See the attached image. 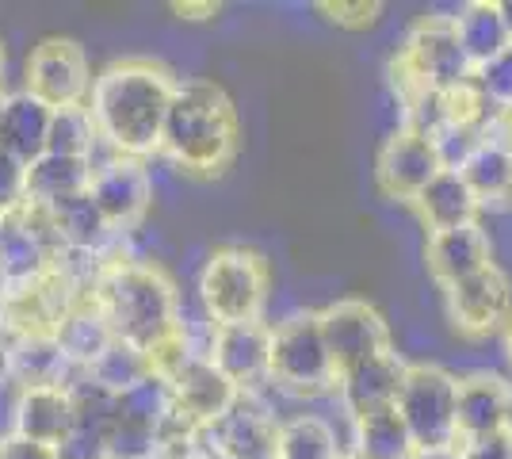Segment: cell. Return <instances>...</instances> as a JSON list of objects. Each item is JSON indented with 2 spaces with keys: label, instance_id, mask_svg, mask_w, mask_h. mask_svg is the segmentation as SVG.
Listing matches in <instances>:
<instances>
[{
  "label": "cell",
  "instance_id": "obj_43",
  "mask_svg": "<svg viewBox=\"0 0 512 459\" xmlns=\"http://www.w3.org/2000/svg\"><path fill=\"white\" fill-rule=\"evenodd\" d=\"M4 69H8V50L0 43V92H4Z\"/></svg>",
  "mask_w": 512,
  "mask_h": 459
},
{
  "label": "cell",
  "instance_id": "obj_21",
  "mask_svg": "<svg viewBox=\"0 0 512 459\" xmlns=\"http://www.w3.org/2000/svg\"><path fill=\"white\" fill-rule=\"evenodd\" d=\"M50 115L43 100H35L31 92H4V108H0V150L12 153L16 161L31 165L46 153L50 138Z\"/></svg>",
  "mask_w": 512,
  "mask_h": 459
},
{
  "label": "cell",
  "instance_id": "obj_46",
  "mask_svg": "<svg viewBox=\"0 0 512 459\" xmlns=\"http://www.w3.org/2000/svg\"><path fill=\"white\" fill-rule=\"evenodd\" d=\"M214 459H230V456H214Z\"/></svg>",
  "mask_w": 512,
  "mask_h": 459
},
{
  "label": "cell",
  "instance_id": "obj_14",
  "mask_svg": "<svg viewBox=\"0 0 512 459\" xmlns=\"http://www.w3.org/2000/svg\"><path fill=\"white\" fill-rule=\"evenodd\" d=\"M440 169H448L440 146L425 134L409 131V127H398V131L386 134V142L379 146V157H375V180H379L383 196L402 199V203H413L421 196L428 188V180Z\"/></svg>",
  "mask_w": 512,
  "mask_h": 459
},
{
  "label": "cell",
  "instance_id": "obj_29",
  "mask_svg": "<svg viewBox=\"0 0 512 459\" xmlns=\"http://www.w3.org/2000/svg\"><path fill=\"white\" fill-rule=\"evenodd\" d=\"M413 452L417 448L398 410H379V414L352 421V440H348L352 459H413Z\"/></svg>",
  "mask_w": 512,
  "mask_h": 459
},
{
  "label": "cell",
  "instance_id": "obj_40",
  "mask_svg": "<svg viewBox=\"0 0 512 459\" xmlns=\"http://www.w3.org/2000/svg\"><path fill=\"white\" fill-rule=\"evenodd\" d=\"M161 459H214V456L195 440V444H188V448H176V452H169V456H161Z\"/></svg>",
  "mask_w": 512,
  "mask_h": 459
},
{
  "label": "cell",
  "instance_id": "obj_20",
  "mask_svg": "<svg viewBox=\"0 0 512 459\" xmlns=\"http://www.w3.org/2000/svg\"><path fill=\"white\" fill-rule=\"evenodd\" d=\"M455 433H459V444L505 433V379L501 375L478 372L459 379V394H455Z\"/></svg>",
  "mask_w": 512,
  "mask_h": 459
},
{
  "label": "cell",
  "instance_id": "obj_44",
  "mask_svg": "<svg viewBox=\"0 0 512 459\" xmlns=\"http://www.w3.org/2000/svg\"><path fill=\"white\" fill-rule=\"evenodd\" d=\"M505 352H509V360H512V318H509V326H505Z\"/></svg>",
  "mask_w": 512,
  "mask_h": 459
},
{
  "label": "cell",
  "instance_id": "obj_23",
  "mask_svg": "<svg viewBox=\"0 0 512 459\" xmlns=\"http://www.w3.org/2000/svg\"><path fill=\"white\" fill-rule=\"evenodd\" d=\"M417 215L428 226V234L440 230H459V226H474L478 222V199L467 188V180L459 176V169H440L428 180V188L413 199Z\"/></svg>",
  "mask_w": 512,
  "mask_h": 459
},
{
  "label": "cell",
  "instance_id": "obj_17",
  "mask_svg": "<svg viewBox=\"0 0 512 459\" xmlns=\"http://www.w3.org/2000/svg\"><path fill=\"white\" fill-rule=\"evenodd\" d=\"M406 368V360L390 349L337 375V394H341V406L348 421H360V417L379 414V410H394L402 379H406Z\"/></svg>",
  "mask_w": 512,
  "mask_h": 459
},
{
  "label": "cell",
  "instance_id": "obj_5",
  "mask_svg": "<svg viewBox=\"0 0 512 459\" xmlns=\"http://www.w3.org/2000/svg\"><path fill=\"white\" fill-rule=\"evenodd\" d=\"M474 81V66L463 54L451 16H425L409 27L406 43L394 58V85L402 100L413 92H455Z\"/></svg>",
  "mask_w": 512,
  "mask_h": 459
},
{
  "label": "cell",
  "instance_id": "obj_30",
  "mask_svg": "<svg viewBox=\"0 0 512 459\" xmlns=\"http://www.w3.org/2000/svg\"><path fill=\"white\" fill-rule=\"evenodd\" d=\"M348 448L341 444L337 429L318 414H295L279 421L276 459H344Z\"/></svg>",
  "mask_w": 512,
  "mask_h": 459
},
{
  "label": "cell",
  "instance_id": "obj_42",
  "mask_svg": "<svg viewBox=\"0 0 512 459\" xmlns=\"http://www.w3.org/2000/svg\"><path fill=\"white\" fill-rule=\"evenodd\" d=\"M501 20L509 27V39H512V0H501Z\"/></svg>",
  "mask_w": 512,
  "mask_h": 459
},
{
  "label": "cell",
  "instance_id": "obj_2",
  "mask_svg": "<svg viewBox=\"0 0 512 459\" xmlns=\"http://www.w3.org/2000/svg\"><path fill=\"white\" fill-rule=\"evenodd\" d=\"M88 299L104 314L115 341L134 345L138 352L153 356V364L184 341L180 295H176V284L157 264L111 257L100 268Z\"/></svg>",
  "mask_w": 512,
  "mask_h": 459
},
{
  "label": "cell",
  "instance_id": "obj_36",
  "mask_svg": "<svg viewBox=\"0 0 512 459\" xmlns=\"http://www.w3.org/2000/svg\"><path fill=\"white\" fill-rule=\"evenodd\" d=\"M463 459H512V437L509 433H493L482 440H467L459 444Z\"/></svg>",
  "mask_w": 512,
  "mask_h": 459
},
{
  "label": "cell",
  "instance_id": "obj_9",
  "mask_svg": "<svg viewBox=\"0 0 512 459\" xmlns=\"http://www.w3.org/2000/svg\"><path fill=\"white\" fill-rule=\"evenodd\" d=\"M58 257H62V241L43 207L23 203L20 211L0 219V287L4 291L39 284L54 272Z\"/></svg>",
  "mask_w": 512,
  "mask_h": 459
},
{
  "label": "cell",
  "instance_id": "obj_8",
  "mask_svg": "<svg viewBox=\"0 0 512 459\" xmlns=\"http://www.w3.org/2000/svg\"><path fill=\"white\" fill-rule=\"evenodd\" d=\"M455 394H459V379L436 364H409L406 379L394 410L409 429L413 448H444V444H459L455 433Z\"/></svg>",
  "mask_w": 512,
  "mask_h": 459
},
{
  "label": "cell",
  "instance_id": "obj_32",
  "mask_svg": "<svg viewBox=\"0 0 512 459\" xmlns=\"http://www.w3.org/2000/svg\"><path fill=\"white\" fill-rule=\"evenodd\" d=\"M96 150H100V134H96V123H92V115H88L85 104H77V108H58L50 115L46 153L77 157V161H96Z\"/></svg>",
  "mask_w": 512,
  "mask_h": 459
},
{
  "label": "cell",
  "instance_id": "obj_22",
  "mask_svg": "<svg viewBox=\"0 0 512 459\" xmlns=\"http://www.w3.org/2000/svg\"><path fill=\"white\" fill-rule=\"evenodd\" d=\"M73 391L69 387H31L20 394V414H16V437L58 448L62 437L73 429Z\"/></svg>",
  "mask_w": 512,
  "mask_h": 459
},
{
  "label": "cell",
  "instance_id": "obj_24",
  "mask_svg": "<svg viewBox=\"0 0 512 459\" xmlns=\"http://www.w3.org/2000/svg\"><path fill=\"white\" fill-rule=\"evenodd\" d=\"M455 169L467 180L478 207H497V203L512 199V146L505 142L478 134V142L463 153V161Z\"/></svg>",
  "mask_w": 512,
  "mask_h": 459
},
{
  "label": "cell",
  "instance_id": "obj_27",
  "mask_svg": "<svg viewBox=\"0 0 512 459\" xmlns=\"http://www.w3.org/2000/svg\"><path fill=\"white\" fill-rule=\"evenodd\" d=\"M455 31H459V43H463V54L474 69H482L486 62H493L501 50H509V27L501 20V4L497 0H474V4H463L455 16Z\"/></svg>",
  "mask_w": 512,
  "mask_h": 459
},
{
  "label": "cell",
  "instance_id": "obj_1",
  "mask_svg": "<svg viewBox=\"0 0 512 459\" xmlns=\"http://www.w3.org/2000/svg\"><path fill=\"white\" fill-rule=\"evenodd\" d=\"M172 88L176 77L150 58H123L111 62L100 77H92L85 108L96 123L100 146L134 161L161 153Z\"/></svg>",
  "mask_w": 512,
  "mask_h": 459
},
{
  "label": "cell",
  "instance_id": "obj_41",
  "mask_svg": "<svg viewBox=\"0 0 512 459\" xmlns=\"http://www.w3.org/2000/svg\"><path fill=\"white\" fill-rule=\"evenodd\" d=\"M505 433L512 437V383H505Z\"/></svg>",
  "mask_w": 512,
  "mask_h": 459
},
{
  "label": "cell",
  "instance_id": "obj_35",
  "mask_svg": "<svg viewBox=\"0 0 512 459\" xmlns=\"http://www.w3.org/2000/svg\"><path fill=\"white\" fill-rule=\"evenodd\" d=\"M321 12H329V20L341 23V27L360 31V27H371V23L379 20V12H383V8L360 0V4H321Z\"/></svg>",
  "mask_w": 512,
  "mask_h": 459
},
{
  "label": "cell",
  "instance_id": "obj_39",
  "mask_svg": "<svg viewBox=\"0 0 512 459\" xmlns=\"http://www.w3.org/2000/svg\"><path fill=\"white\" fill-rule=\"evenodd\" d=\"M413 459H463V452H459V444H444V448H421V452H413Z\"/></svg>",
  "mask_w": 512,
  "mask_h": 459
},
{
  "label": "cell",
  "instance_id": "obj_7",
  "mask_svg": "<svg viewBox=\"0 0 512 459\" xmlns=\"http://www.w3.org/2000/svg\"><path fill=\"white\" fill-rule=\"evenodd\" d=\"M157 372L165 375L172 391V406L192 429H211L218 417L234 406L237 387L211 364L207 349H192L188 333L172 352L157 360Z\"/></svg>",
  "mask_w": 512,
  "mask_h": 459
},
{
  "label": "cell",
  "instance_id": "obj_25",
  "mask_svg": "<svg viewBox=\"0 0 512 459\" xmlns=\"http://www.w3.org/2000/svg\"><path fill=\"white\" fill-rule=\"evenodd\" d=\"M46 215H50V222H54V234H58L65 253H88V257H104V261H111L107 245L119 238V234L107 230L104 215L96 211V203H92L88 192L85 196L62 199V203L50 207Z\"/></svg>",
  "mask_w": 512,
  "mask_h": 459
},
{
  "label": "cell",
  "instance_id": "obj_26",
  "mask_svg": "<svg viewBox=\"0 0 512 459\" xmlns=\"http://www.w3.org/2000/svg\"><path fill=\"white\" fill-rule=\"evenodd\" d=\"M88 180H92V161L43 153L39 161L27 165V203L50 211V207H58L62 199L85 196Z\"/></svg>",
  "mask_w": 512,
  "mask_h": 459
},
{
  "label": "cell",
  "instance_id": "obj_31",
  "mask_svg": "<svg viewBox=\"0 0 512 459\" xmlns=\"http://www.w3.org/2000/svg\"><path fill=\"white\" fill-rule=\"evenodd\" d=\"M153 372H157L153 356L138 352L134 345H123V341H111V345L96 356V364L85 368V379H92L100 391L119 398V394H127L130 387H138V383Z\"/></svg>",
  "mask_w": 512,
  "mask_h": 459
},
{
  "label": "cell",
  "instance_id": "obj_18",
  "mask_svg": "<svg viewBox=\"0 0 512 459\" xmlns=\"http://www.w3.org/2000/svg\"><path fill=\"white\" fill-rule=\"evenodd\" d=\"M425 264L432 272V280L440 287H451L459 280L478 276L482 268L493 264V241L482 230V222L474 226H459V230H440V234H428L425 245Z\"/></svg>",
  "mask_w": 512,
  "mask_h": 459
},
{
  "label": "cell",
  "instance_id": "obj_38",
  "mask_svg": "<svg viewBox=\"0 0 512 459\" xmlns=\"http://www.w3.org/2000/svg\"><path fill=\"white\" fill-rule=\"evenodd\" d=\"M0 459H58V456H54V448H43V444L12 437L8 444H0Z\"/></svg>",
  "mask_w": 512,
  "mask_h": 459
},
{
  "label": "cell",
  "instance_id": "obj_4",
  "mask_svg": "<svg viewBox=\"0 0 512 459\" xmlns=\"http://www.w3.org/2000/svg\"><path fill=\"white\" fill-rule=\"evenodd\" d=\"M268 264L260 253L245 245H222L203 261L199 272V299L211 318V326H241V322H264L268 306Z\"/></svg>",
  "mask_w": 512,
  "mask_h": 459
},
{
  "label": "cell",
  "instance_id": "obj_33",
  "mask_svg": "<svg viewBox=\"0 0 512 459\" xmlns=\"http://www.w3.org/2000/svg\"><path fill=\"white\" fill-rule=\"evenodd\" d=\"M474 88L482 92L490 111H512V46L482 69H474Z\"/></svg>",
  "mask_w": 512,
  "mask_h": 459
},
{
  "label": "cell",
  "instance_id": "obj_15",
  "mask_svg": "<svg viewBox=\"0 0 512 459\" xmlns=\"http://www.w3.org/2000/svg\"><path fill=\"white\" fill-rule=\"evenodd\" d=\"M451 326L467 337H486L493 329H505L512 318V284L509 276L490 264L478 276L444 287Z\"/></svg>",
  "mask_w": 512,
  "mask_h": 459
},
{
  "label": "cell",
  "instance_id": "obj_13",
  "mask_svg": "<svg viewBox=\"0 0 512 459\" xmlns=\"http://www.w3.org/2000/svg\"><path fill=\"white\" fill-rule=\"evenodd\" d=\"M321 337H325V349L333 356V368L337 375L356 368L363 360L390 352V326L386 318L363 299H341V303H329L318 314Z\"/></svg>",
  "mask_w": 512,
  "mask_h": 459
},
{
  "label": "cell",
  "instance_id": "obj_6",
  "mask_svg": "<svg viewBox=\"0 0 512 459\" xmlns=\"http://www.w3.org/2000/svg\"><path fill=\"white\" fill-rule=\"evenodd\" d=\"M268 383H276L287 394H306V398L337 391V368L325 349L318 314H291L272 329Z\"/></svg>",
  "mask_w": 512,
  "mask_h": 459
},
{
  "label": "cell",
  "instance_id": "obj_34",
  "mask_svg": "<svg viewBox=\"0 0 512 459\" xmlns=\"http://www.w3.org/2000/svg\"><path fill=\"white\" fill-rule=\"evenodd\" d=\"M27 203V165L0 150V219Z\"/></svg>",
  "mask_w": 512,
  "mask_h": 459
},
{
  "label": "cell",
  "instance_id": "obj_28",
  "mask_svg": "<svg viewBox=\"0 0 512 459\" xmlns=\"http://www.w3.org/2000/svg\"><path fill=\"white\" fill-rule=\"evenodd\" d=\"M54 337H58V345H62V352L69 356V364L77 372L92 368L96 356L115 341V333H111V326L104 322V314L96 310L92 299H81V303L69 306V314L54 329Z\"/></svg>",
  "mask_w": 512,
  "mask_h": 459
},
{
  "label": "cell",
  "instance_id": "obj_11",
  "mask_svg": "<svg viewBox=\"0 0 512 459\" xmlns=\"http://www.w3.org/2000/svg\"><path fill=\"white\" fill-rule=\"evenodd\" d=\"M279 417L272 402L260 391L237 394L234 406L214 421L211 429H199V444L211 456L230 459H276Z\"/></svg>",
  "mask_w": 512,
  "mask_h": 459
},
{
  "label": "cell",
  "instance_id": "obj_16",
  "mask_svg": "<svg viewBox=\"0 0 512 459\" xmlns=\"http://www.w3.org/2000/svg\"><path fill=\"white\" fill-rule=\"evenodd\" d=\"M207 356L218 372L237 387V394L260 391L268 383L272 360V326L241 322V326H211Z\"/></svg>",
  "mask_w": 512,
  "mask_h": 459
},
{
  "label": "cell",
  "instance_id": "obj_47",
  "mask_svg": "<svg viewBox=\"0 0 512 459\" xmlns=\"http://www.w3.org/2000/svg\"><path fill=\"white\" fill-rule=\"evenodd\" d=\"M344 459H352V456H344Z\"/></svg>",
  "mask_w": 512,
  "mask_h": 459
},
{
  "label": "cell",
  "instance_id": "obj_12",
  "mask_svg": "<svg viewBox=\"0 0 512 459\" xmlns=\"http://www.w3.org/2000/svg\"><path fill=\"white\" fill-rule=\"evenodd\" d=\"M88 196L96 203V211L104 215L111 234H127L130 226H138L150 211L153 180L142 161L107 153L104 161H92Z\"/></svg>",
  "mask_w": 512,
  "mask_h": 459
},
{
  "label": "cell",
  "instance_id": "obj_45",
  "mask_svg": "<svg viewBox=\"0 0 512 459\" xmlns=\"http://www.w3.org/2000/svg\"><path fill=\"white\" fill-rule=\"evenodd\" d=\"M0 108H4V92H0Z\"/></svg>",
  "mask_w": 512,
  "mask_h": 459
},
{
  "label": "cell",
  "instance_id": "obj_3",
  "mask_svg": "<svg viewBox=\"0 0 512 459\" xmlns=\"http://www.w3.org/2000/svg\"><path fill=\"white\" fill-rule=\"evenodd\" d=\"M237 142L241 127L226 88L207 77H176L161 134V153L172 165L192 176H218L234 161Z\"/></svg>",
  "mask_w": 512,
  "mask_h": 459
},
{
  "label": "cell",
  "instance_id": "obj_19",
  "mask_svg": "<svg viewBox=\"0 0 512 459\" xmlns=\"http://www.w3.org/2000/svg\"><path fill=\"white\" fill-rule=\"evenodd\" d=\"M77 368L69 364L54 333H16L8 337V379L31 391V387H69L77 379Z\"/></svg>",
  "mask_w": 512,
  "mask_h": 459
},
{
  "label": "cell",
  "instance_id": "obj_37",
  "mask_svg": "<svg viewBox=\"0 0 512 459\" xmlns=\"http://www.w3.org/2000/svg\"><path fill=\"white\" fill-rule=\"evenodd\" d=\"M20 387L12 379H0V444L16 437V414H20Z\"/></svg>",
  "mask_w": 512,
  "mask_h": 459
},
{
  "label": "cell",
  "instance_id": "obj_10",
  "mask_svg": "<svg viewBox=\"0 0 512 459\" xmlns=\"http://www.w3.org/2000/svg\"><path fill=\"white\" fill-rule=\"evenodd\" d=\"M23 92L43 100L50 111L88 104L92 66H88L85 46L62 35H50L39 46H31L27 66H23Z\"/></svg>",
  "mask_w": 512,
  "mask_h": 459
}]
</instances>
